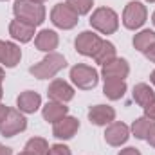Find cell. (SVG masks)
<instances>
[{
    "label": "cell",
    "instance_id": "obj_32",
    "mask_svg": "<svg viewBox=\"0 0 155 155\" xmlns=\"http://www.w3.org/2000/svg\"><path fill=\"white\" fill-rule=\"evenodd\" d=\"M7 110H9L7 107H4V105H0V121H2L4 117H5V114H7Z\"/></svg>",
    "mask_w": 155,
    "mask_h": 155
},
{
    "label": "cell",
    "instance_id": "obj_36",
    "mask_svg": "<svg viewBox=\"0 0 155 155\" xmlns=\"http://www.w3.org/2000/svg\"><path fill=\"white\" fill-rule=\"evenodd\" d=\"M18 155H35V153H31V152H27V150H25V152H22V153H18Z\"/></svg>",
    "mask_w": 155,
    "mask_h": 155
},
{
    "label": "cell",
    "instance_id": "obj_19",
    "mask_svg": "<svg viewBox=\"0 0 155 155\" xmlns=\"http://www.w3.org/2000/svg\"><path fill=\"white\" fill-rule=\"evenodd\" d=\"M67 107L63 103H58V101H51L43 107V119L49 121V123H56L60 121L61 117L67 116Z\"/></svg>",
    "mask_w": 155,
    "mask_h": 155
},
{
    "label": "cell",
    "instance_id": "obj_9",
    "mask_svg": "<svg viewBox=\"0 0 155 155\" xmlns=\"http://www.w3.org/2000/svg\"><path fill=\"white\" fill-rule=\"evenodd\" d=\"M49 97L52 101H58V103H67L74 97V88L63 81V79H54L51 85H49V90H47Z\"/></svg>",
    "mask_w": 155,
    "mask_h": 155
},
{
    "label": "cell",
    "instance_id": "obj_11",
    "mask_svg": "<svg viewBox=\"0 0 155 155\" xmlns=\"http://www.w3.org/2000/svg\"><path fill=\"white\" fill-rule=\"evenodd\" d=\"M78 128H79V121H78L76 117H61L60 121H56L54 123V128H52V134H54V137H58V139H71V137H74V134L78 132Z\"/></svg>",
    "mask_w": 155,
    "mask_h": 155
},
{
    "label": "cell",
    "instance_id": "obj_23",
    "mask_svg": "<svg viewBox=\"0 0 155 155\" xmlns=\"http://www.w3.org/2000/svg\"><path fill=\"white\" fill-rule=\"evenodd\" d=\"M114 58H116V47H114L110 41H103L101 47L97 49V52L94 54V60H96L97 63H101V65H105L107 61H110V60H114Z\"/></svg>",
    "mask_w": 155,
    "mask_h": 155
},
{
    "label": "cell",
    "instance_id": "obj_30",
    "mask_svg": "<svg viewBox=\"0 0 155 155\" xmlns=\"http://www.w3.org/2000/svg\"><path fill=\"white\" fill-rule=\"evenodd\" d=\"M144 54H146V58H148L150 61H153V63H155V43L148 49V51H146V52H144Z\"/></svg>",
    "mask_w": 155,
    "mask_h": 155
},
{
    "label": "cell",
    "instance_id": "obj_25",
    "mask_svg": "<svg viewBox=\"0 0 155 155\" xmlns=\"http://www.w3.org/2000/svg\"><path fill=\"white\" fill-rule=\"evenodd\" d=\"M92 4H94V0H67V5L76 13L78 16L87 15L92 9Z\"/></svg>",
    "mask_w": 155,
    "mask_h": 155
},
{
    "label": "cell",
    "instance_id": "obj_15",
    "mask_svg": "<svg viewBox=\"0 0 155 155\" xmlns=\"http://www.w3.org/2000/svg\"><path fill=\"white\" fill-rule=\"evenodd\" d=\"M9 35L15 40L25 43V41H29V40L35 36V25H31V24H27V22L16 18V20H13L11 25H9Z\"/></svg>",
    "mask_w": 155,
    "mask_h": 155
},
{
    "label": "cell",
    "instance_id": "obj_35",
    "mask_svg": "<svg viewBox=\"0 0 155 155\" xmlns=\"http://www.w3.org/2000/svg\"><path fill=\"white\" fill-rule=\"evenodd\" d=\"M150 79H152V83H153V85H155V71H153V72H152V76H150Z\"/></svg>",
    "mask_w": 155,
    "mask_h": 155
},
{
    "label": "cell",
    "instance_id": "obj_7",
    "mask_svg": "<svg viewBox=\"0 0 155 155\" xmlns=\"http://www.w3.org/2000/svg\"><path fill=\"white\" fill-rule=\"evenodd\" d=\"M51 20L60 29H72L78 24V15L67 4H56L51 13Z\"/></svg>",
    "mask_w": 155,
    "mask_h": 155
},
{
    "label": "cell",
    "instance_id": "obj_33",
    "mask_svg": "<svg viewBox=\"0 0 155 155\" xmlns=\"http://www.w3.org/2000/svg\"><path fill=\"white\" fill-rule=\"evenodd\" d=\"M4 45H5V41H2V40H0V60H2V52H4Z\"/></svg>",
    "mask_w": 155,
    "mask_h": 155
},
{
    "label": "cell",
    "instance_id": "obj_24",
    "mask_svg": "<svg viewBox=\"0 0 155 155\" xmlns=\"http://www.w3.org/2000/svg\"><path fill=\"white\" fill-rule=\"evenodd\" d=\"M25 150L31 152V153H35V155H47L49 153V144H47L45 139L35 137V139H29V141H27Z\"/></svg>",
    "mask_w": 155,
    "mask_h": 155
},
{
    "label": "cell",
    "instance_id": "obj_2",
    "mask_svg": "<svg viewBox=\"0 0 155 155\" xmlns=\"http://www.w3.org/2000/svg\"><path fill=\"white\" fill-rule=\"evenodd\" d=\"M65 65H67V61H65V58H63L61 54H58V52H49L40 63L33 65V67L29 69V72L35 78H38V79H49V78L56 76Z\"/></svg>",
    "mask_w": 155,
    "mask_h": 155
},
{
    "label": "cell",
    "instance_id": "obj_40",
    "mask_svg": "<svg viewBox=\"0 0 155 155\" xmlns=\"http://www.w3.org/2000/svg\"><path fill=\"white\" fill-rule=\"evenodd\" d=\"M38 2H43V0H38Z\"/></svg>",
    "mask_w": 155,
    "mask_h": 155
},
{
    "label": "cell",
    "instance_id": "obj_18",
    "mask_svg": "<svg viewBox=\"0 0 155 155\" xmlns=\"http://www.w3.org/2000/svg\"><path fill=\"white\" fill-rule=\"evenodd\" d=\"M20 58H22V51H20V47L18 45H15L13 41H5V45H4V52H2V63L5 65V67H16V63L20 61Z\"/></svg>",
    "mask_w": 155,
    "mask_h": 155
},
{
    "label": "cell",
    "instance_id": "obj_39",
    "mask_svg": "<svg viewBox=\"0 0 155 155\" xmlns=\"http://www.w3.org/2000/svg\"><path fill=\"white\" fill-rule=\"evenodd\" d=\"M146 2H155V0H146Z\"/></svg>",
    "mask_w": 155,
    "mask_h": 155
},
{
    "label": "cell",
    "instance_id": "obj_37",
    "mask_svg": "<svg viewBox=\"0 0 155 155\" xmlns=\"http://www.w3.org/2000/svg\"><path fill=\"white\" fill-rule=\"evenodd\" d=\"M2 94H4V92H2V85H0V99H2Z\"/></svg>",
    "mask_w": 155,
    "mask_h": 155
},
{
    "label": "cell",
    "instance_id": "obj_31",
    "mask_svg": "<svg viewBox=\"0 0 155 155\" xmlns=\"http://www.w3.org/2000/svg\"><path fill=\"white\" fill-rule=\"evenodd\" d=\"M0 155H13V152H11V148H7V146L0 144Z\"/></svg>",
    "mask_w": 155,
    "mask_h": 155
},
{
    "label": "cell",
    "instance_id": "obj_12",
    "mask_svg": "<svg viewBox=\"0 0 155 155\" xmlns=\"http://www.w3.org/2000/svg\"><path fill=\"white\" fill-rule=\"evenodd\" d=\"M88 119L96 126H105L116 119V110L107 105H96L88 110Z\"/></svg>",
    "mask_w": 155,
    "mask_h": 155
},
{
    "label": "cell",
    "instance_id": "obj_34",
    "mask_svg": "<svg viewBox=\"0 0 155 155\" xmlns=\"http://www.w3.org/2000/svg\"><path fill=\"white\" fill-rule=\"evenodd\" d=\"M2 81H4V71L0 69V85H2Z\"/></svg>",
    "mask_w": 155,
    "mask_h": 155
},
{
    "label": "cell",
    "instance_id": "obj_27",
    "mask_svg": "<svg viewBox=\"0 0 155 155\" xmlns=\"http://www.w3.org/2000/svg\"><path fill=\"white\" fill-rule=\"evenodd\" d=\"M144 114H146V117H150L152 121H155V99L144 108Z\"/></svg>",
    "mask_w": 155,
    "mask_h": 155
},
{
    "label": "cell",
    "instance_id": "obj_13",
    "mask_svg": "<svg viewBox=\"0 0 155 155\" xmlns=\"http://www.w3.org/2000/svg\"><path fill=\"white\" fill-rule=\"evenodd\" d=\"M105 141L110 146H121L128 141V126L124 123H112L105 132Z\"/></svg>",
    "mask_w": 155,
    "mask_h": 155
},
{
    "label": "cell",
    "instance_id": "obj_14",
    "mask_svg": "<svg viewBox=\"0 0 155 155\" xmlns=\"http://www.w3.org/2000/svg\"><path fill=\"white\" fill-rule=\"evenodd\" d=\"M16 105H18L20 112H24V114H35L40 108V105H41V97H40V94L33 92V90H25V92H22L18 96Z\"/></svg>",
    "mask_w": 155,
    "mask_h": 155
},
{
    "label": "cell",
    "instance_id": "obj_1",
    "mask_svg": "<svg viewBox=\"0 0 155 155\" xmlns=\"http://www.w3.org/2000/svg\"><path fill=\"white\" fill-rule=\"evenodd\" d=\"M13 11L16 18L31 24V25H40L45 20V7L38 0H16L13 5Z\"/></svg>",
    "mask_w": 155,
    "mask_h": 155
},
{
    "label": "cell",
    "instance_id": "obj_10",
    "mask_svg": "<svg viewBox=\"0 0 155 155\" xmlns=\"http://www.w3.org/2000/svg\"><path fill=\"white\" fill-rule=\"evenodd\" d=\"M130 72V67L126 63V60H121V58H114L110 61H107L103 65V79H124Z\"/></svg>",
    "mask_w": 155,
    "mask_h": 155
},
{
    "label": "cell",
    "instance_id": "obj_17",
    "mask_svg": "<svg viewBox=\"0 0 155 155\" xmlns=\"http://www.w3.org/2000/svg\"><path fill=\"white\" fill-rule=\"evenodd\" d=\"M134 99H135V103H137L139 107L146 108V107L155 99V92L150 88V85L139 83V85L134 87Z\"/></svg>",
    "mask_w": 155,
    "mask_h": 155
},
{
    "label": "cell",
    "instance_id": "obj_38",
    "mask_svg": "<svg viewBox=\"0 0 155 155\" xmlns=\"http://www.w3.org/2000/svg\"><path fill=\"white\" fill-rule=\"evenodd\" d=\"M152 22H153V25H155V13H153V16H152Z\"/></svg>",
    "mask_w": 155,
    "mask_h": 155
},
{
    "label": "cell",
    "instance_id": "obj_6",
    "mask_svg": "<svg viewBox=\"0 0 155 155\" xmlns=\"http://www.w3.org/2000/svg\"><path fill=\"white\" fill-rule=\"evenodd\" d=\"M144 22H146V7L141 2H130L124 7V13H123V24H124V27L135 31Z\"/></svg>",
    "mask_w": 155,
    "mask_h": 155
},
{
    "label": "cell",
    "instance_id": "obj_29",
    "mask_svg": "<svg viewBox=\"0 0 155 155\" xmlns=\"http://www.w3.org/2000/svg\"><path fill=\"white\" fill-rule=\"evenodd\" d=\"M146 141L152 144V146H155V123H153V126L150 128V134H148V137H146Z\"/></svg>",
    "mask_w": 155,
    "mask_h": 155
},
{
    "label": "cell",
    "instance_id": "obj_8",
    "mask_svg": "<svg viewBox=\"0 0 155 155\" xmlns=\"http://www.w3.org/2000/svg\"><path fill=\"white\" fill-rule=\"evenodd\" d=\"M103 40L99 38L96 33L92 31H83L76 38V51L83 56H94L97 52V49L101 47Z\"/></svg>",
    "mask_w": 155,
    "mask_h": 155
},
{
    "label": "cell",
    "instance_id": "obj_26",
    "mask_svg": "<svg viewBox=\"0 0 155 155\" xmlns=\"http://www.w3.org/2000/svg\"><path fill=\"white\" fill-rule=\"evenodd\" d=\"M47 155H72V153H71V150L65 144H54V146L49 148V153Z\"/></svg>",
    "mask_w": 155,
    "mask_h": 155
},
{
    "label": "cell",
    "instance_id": "obj_28",
    "mask_svg": "<svg viewBox=\"0 0 155 155\" xmlns=\"http://www.w3.org/2000/svg\"><path fill=\"white\" fill-rule=\"evenodd\" d=\"M117 155H141V152L137 148H124V150H121Z\"/></svg>",
    "mask_w": 155,
    "mask_h": 155
},
{
    "label": "cell",
    "instance_id": "obj_16",
    "mask_svg": "<svg viewBox=\"0 0 155 155\" xmlns=\"http://www.w3.org/2000/svg\"><path fill=\"white\" fill-rule=\"evenodd\" d=\"M36 49L38 51H43V52H51L58 47V35L54 31H49V29H43L36 35Z\"/></svg>",
    "mask_w": 155,
    "mask_h": 155
},
{
    "label": "cell",
    "instance_id": "obj_3",
    "mask_svg": "<svg viewBox=\"0 0 155 155\" xmlns=\"http://www.w3.org/2000/svg\"><path fill=\"white\" fill-rule=\"evenodd\" d=\"M90 25L103 35H112L119 27V18H117L116 11H112L110 7H99L92 13Z\"/></svg>",
    "mask_w": 155,
    "mask_h": 155
},
{
    "label": "cell",
    "instance_id": "obj_21",
    "mask_svg": "<svg viewBox=\"0 0 155 155\" xmlns=\"http://www.w3.org/2000/svg\"><path fill=\"white\" fill-rule=\"evenodd\" d=\"M153 43H155V33H153V31H150V29L141 31L139 35H135V36H134V47H135L137 51L146 52Z\"/></svg>",
    "mask_w": 155,
    "mask_h": 155
},
{
    "label": "cell",
    "instance_id": "obj_20",
    "mask_svg": "<svg viewBox=\"0 0 155 155\" xmlns=\"http://www.w3.org/2000/svg\"><path fill=\"white\" fill-rule=\"evenodd\" d=\"M103 92L108 99H121L126 92V83L123 79H105Z\"/></svg>",
    "mask_w": 155,
    "mask_h": 155
},
{
    "label": "cell",
    "instance_id": "obj_22",
    "mask_svg": "<svg viewBox=\"0 0 155 155\" xmlns=\"http://www.w3.org/2000/svg\"><path fill=\"white\" fill-rule=\"evenodd\" d=\"M153 126V121L150 119V117H139L137 121H134V124H132V132H134V135L137 137V139H146L148 137V134H150V128Z\"/></svg>",
    "mask_w": 155,
    "mask_h": 155
},
{
    "label": "cell",
    "instance_id": "obj_5",
    "mask_svg": "<svg viewBox=\"0 0 155 155\" xmlns=\"http://www.w3.org/2000/svg\"><path fill=\"white\" fill-rule=\"evenodd\" d=\"M25 126H27V119L20 114V110L9 108L5 117L0 121V134L4 137H13L20 132H24Z\"/></svg>",
    "mask_w": 155,
    "mask_h": 155
},
{
    "label": "cell",
    "instance_id": "obj_4",
    "mask_svg": "<svg viewBox=\"0 0 155 155\" xmlns=\"http://www.w3.org/2000/svg\"><path fill=\"white\" fill-rule=\"evenodd\" d=\"M71 79H72V83L76 85L78 88L90 90V88H94L97 85V79L99 78H97V71L96 69L79 63V65H74L71 69Z\"/></svg>",
    "mask_w": 155,
    "mask_h": 155
}]
</instances>
